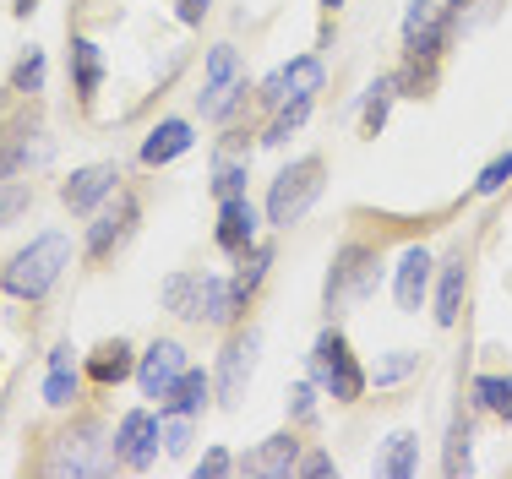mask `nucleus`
Wrapping results in <instances>:
<instances>
[{"mask_svg": "<svg viewBox=\"0 0 512 479\" xmlns=\"http://www.w3.org/2000/svg\"><path fill=\"white\" fill-rule=\"evenodd\" d=\"M66 262H71V240L50 229V235H39L28 251L11 256V267L0 273V289L17 294V300H44V294L55 289V278L66 273Z\"/></svg>", "mask_w": 512, "mask_h": 479, "instance_id": "1", "label": "nucleus"}, {"mask_svg": "<svg viewBox=\"0 0 512 479\" xmlns=\"http://www.w3.org/2000/svg\"><path fill=\"white\" fill-rule=\"evenodd\" d=\"M316 196H322V158H300V164H289L284 175L273 180V191H267V224L273 229L300 224Z\"/></svg>", "mask_w": 512, "mask_h": 479, "instance_id": "2", "label": "nucleus"}, {"mask_svg": "<svg viewBox=\"0 0 512 479\" xmlns=\"http://www.w3.org/2000/svg\"><path fill=\"white\" fill-rule=\"evenodd\" d=\"M311 382L322 387L333 403H355L360 392H365V371L355 365L344 333H322V338H316V349H311Z\"/></svg>", "mask_w": 512, "mask_h": 479, "instance_id": "3", "label": "nucleus"}, {"mask_svg": "<svg viewBox=\"0 0 512 479\" xmlns=\"http://www.w3.org/2000/svg\"><path fill=\"white\" fill-rule=\"evenodd\" d=\"M371 289H376V251H365V245H344V251H338L333 278H327V305L365 300Z\"/></svg>", "mask_w": 512, "mask_h": 479, "instance_id": "4", "label": "nucleus"}, {"mask_svg": "<svg viewBox=\"0 0 512 479\" xmlns=\"http://www.w3.org/2000/svg\"><path fill=\"white\" fill-rule=\"evenodd\" d=\"M235 93H246V82H240V55L229 44H218L213 55H207V77H202V115H224L229 104H235Z\"/></svg>", "mask_w": 512, "mask_h": 479, "instance_id": "5", "label": "nucleus"}, {"mask_svg": "<svg viewBox=\"0 0 512 479\" xmlns=\"http://www.w3.org/2000/svg\"><path fill=\"white\" fill-rule=\"evenodd\" d=\"M158 420L148 409H131L126 420H120V431H115V458L120 463H131V469H148V463L158 458Z\"/></svg>", "mask_w": 512, "mask_h": 479, "instance_id": "6", "label": "nucleus"}, {"mask_svg": "<svg viewBox=\"0 0 512 479\" xmlns=\"http://www.w3.org/2000/svg\"><path fill=\"white\" fill-rule=\"evenodd\" d=\"M186 376V349H180L175 338H164V343H153L148 354H142V365H137V382H142V392L148 398H158L164 403V392Z\"/></svg>", "mask_w": 512, "mask_h": 479, "instance_id": "7", "label": "nucleus"}, {"mask_svg": "<svg viewBox=\"0 0 512 479\" xmlns=\"http://www.w3.org/2000/svg\"><path fill=\"white\" fill-rule=\"evenodd\" d=\"M442 33H447V11L436 6V0H409V11H404V44H409V55L414 60H431L436 49H442Z\"/></svg>", "mask_w": 512, "mask_h": 479, "instance_id": "8", "label": "nucleus"}, {"mask_svg": "<svg viewBox=\"0 0 512 479\" xmlns=\"http://www.w3.org/2000/svg\"><path fill=\"white\" fill-rule=\"evenodd\" d=\"M99 431L93 425H82L77 436H60L55 441V452H50V474H104V458H99Z\"/></svg>", "mask_w": 512, "mask_h": 479, "instance_id": "9", "label": "nucleus"}, {"mask_svg": "<svg viewBox=\"0 0 512 479\" xmlns=\"http://www.w3.org/2000/svg\"><path fill=\"white\" fill-rule=\"evenodd\" d=\"M256 354H262V333H246L224 349V371H218V398L224 403H235L240 392H246L251 371H256Z\"/></svg>", "mask_w": 512, "mask_h": 479, "instance_id": "10", "label": "nucleus"}, {"mask_svg": "<svg viewBox=\"0 0 512 479\" xmlns=\"http://www.w3.org/2000/svg\"><path fill=\"white\" fill-rule=\"evenodd\" d=\"M115 180H120L115 164H88V169H77V175L66 180V191H60V196H66L71 213H93V207L115 191Z\"/></svg>", "mask_w": 512, "mask_h": 479, "instance_id": "11", "label": "nucleus"}, {"mask_svg": "<svg viewBox=\"0 0 512 479\" xmlns=\"http://www.w3.org/2000/svg\"><path fill=\"white\" fill-rule=\"evenodd\" d=\"M425 284H431V251L425 245H409L404 256H398V278H393V294H398V311H420L425 300Z\"/></svg>", "mask_w": 512, "mask_h": 479, "instance_id": "12", "label": "nucleus"}, {"mask_svg": "<svg viewBox=\"0 0 512 479\" xmlns=\"http://www.w3.org/2000/svg\"><path fill=\"white\" fill-rule=\"evenodd\" d=\"M256 240V207L246 202V196H229L224 207H218V245H224L229 256L251 251Z\"/></svg>", "mask_w": 512, "mask_h": 479, "instance_id": "13", "label": "nucleus"}, {"mask_svg": "<svg viewBox=\"0 0 512 479\" xmlns=\"http://www.w3.org/2000/svg\"><path fill=\"white\" fill-rule=\"evenodd\" d=\"M316 88H322V60L300 55V60H289V66L267 82V98H273V104H289V98H311Z\"/></svg>", "mask_w": 512, "mask_h": 479, "instance_id": "14", "label": "nucleus"}, {"mask_svg": "<svg viewBox=\"0 0 512 479\" xmlns=\"http://www.w3.org/2000/svg\"><path fill=\"white\" fill-rule=\"evenodd\" d=\"M240 289H235V278H202V300H197V316L207 327H229L235 322V311H240Z\"/></svg>", "mask_w": 512, "mask_h": 479, "instance_id": "15", "label": "nucleus"}, {"mask_svg": "<svg viewBox=\"0 0 512 479\" xmlns=\"http://www.w3.org/2000/svg\"><path fill=\"white\" fill-rule=\"evenodd\" d=\"M71 398H77V354H71V343H60L50 354V376H44V403L66 409Z\"/></svg>", "mask_w": 512, "mask_h": 479, "instance_id": "16", "label": "nucleus"}, {"mask_svg": "<svg viewBox=\"0 0 512 479\" xmlns=\"http://www.w3.org/2000/svg\"><path fill=\"white\" fill-rule=\"evenodd\" d=\"M131 218H137V202H131V196H115V207H104L99 224L88 229V251H93V256H104L109 245H115V240L131 229Z\"/></svg>", "mask_w": 512, "mask_h": 479, "instance_id": "17", "label": "nucleus"}, {"mask_svg": "<svg viewBox=\"0 0 512 479\" xmlns=\"http://www.w3.org/2000/svg\"><path fill=\"white\" fill-rule=\"evenodd\" d=\"M191 147V126L186 120H164V126H153V137L142 142V164H169V158H180Z\"/></svg>", "mask_w": 512, "mask_h": 479, "instance_id": "18", "label": "nucleus"}, {"mask_svg": "<svg viewBox=\"0 0 512 479\" xmlns=\"http://www.w3.org/2000/svg\"><path fill=\"white\" fill-rule=\"evenodd\" d=\"M463 289H469V267H463V256L442 267V289H436V322L453 327L458 311H463Z\"/></svg>", "mask_w": 512, "mask_h": 479, "instance_id": "19", "label": "nucleus"}, {"mask_svg": "<svg viewBox=\"0 0 512 479\" xmlns=\"http://www.w3.org/2000/svg\"><path fill=\"white\" fill-rule=\"evenodd\" d=\"M202 403H207V376L186 365V376H180V382L164 392V414H191V420H197Z\"/></svg>", "mask_w": 512, "mask_h": 479, "instance_id": "20", "label": "nucleus"}, {"mask_svg": "<svg viewBox=\"0 0 512 479\" xmlns=\"http://www.w3.org/2000/svg\"><path fill=\"white\" fill-rule=\"evenodd\" d=\"M414 469H420V436H409V431L387 436V458H382V474H393V479H409Z\"/></svg>", "mask_w": 512, "mask_h": 479, "instance_id": "21", "label": "nucleus"}, {"mask_svg": "<svg viewBox=\"0 0 512 479\" xmlns=\"http://www.w3.org/2000/svg\"><path fill=\"white\" fill-rule=\"evenodd\" d=\"M197 300H202V278H197V273L164 278V305H169L175 316H197Z\"/></svg>", "mask_w": 512, "mask_h": 479, "instance_id": "22", "label": "nucleus"}, {"mask_svg": "<svg viewBox=\"0 0 512 479\" xmlns=\"http://www.w3.org/2000/svg\"><path fill=\"white\" fill-rule=\"evenodd\" d=\"M71 66H77V93L88 98V93H99V77H104V55H99V44H71Z\"/></svg>", "mask_w": 512, "mask_h": 479, "instance_id": "23", "label": "nucleus"}, {"mask_svg": "<svg viewBox=\"0 0 512 479\" xmlns=\"http://www.w3.org/2000/svg\"><path fill=\"white\" fill-rule=\"evenodd\" d=\"M251 469H262V474H289V469H300V463H295V441H289V436L262 441V452L251 458Z\"/></svg>", "mask_w": 512, "mask_h": 479, "instance_id": "24", "label": "nucleus"}, {"mask_svg": "<svg viewBox=\"0 0 512 479\" xmlns=\"http://www.w3.org/2000/svg\"><path fill=\"white\" fill-rule=\"evenodd\" d=\"M496 6H502V0H453V11H447V28H453V33H474L480 22L496 17Z\"/></svg>", "mask_w": 512, "mask_h": 479, "instance_id": "25", "label": "nucleus"}, {"mask_svg": "<svg viewBox=\"0 0 512 479\" xmlns=\"http://www.w3.org/2000/svg\"><path fill=\"white\" fill-rule=\"evenodd\" d=\"M93 376H99L104 387L109 382H126V376H131V349H126V343H104V349L93 354Z\"/></svg>", "mask_w": 512, "mask_h": 479, "instance_id": "26", "label": "nucleus"}, {"mask_svg": "<svg viewBox=\"0 0 512 479\" xmlns=\"http://www.w3.org/2000/svg\"><path fill=\"white\" fill-rule=\"evenodd\" d=\"M474 398H480L491 414L512 420V376H480V382H474Z\"/></svg>", "mask_w": 512, "mask_h": 479, "instance_id": "27", "label": "nucleus"}, {"mask_svg": "<svg viewBox=\"0 0 512 479\" xmlns=\"http://www.w3.org/2000/svg\"><path fill=\"white\" fill-rule=\"evenodd\" d=\"M414 365H420V354L393 349V354H387V360L371 371V382H376V387H393V382H404V376H414Z\"/></svg>", "mask_w": 512, "mask_h": 479, "instance_id": "28", "label": "nucleus"}, {"mask_svg": "<svg viewBox=\"0 0 512 479\" xmlns=\"http://www.w3.org/2000/svg\"><path fill=\"white\" fill-rule=\"evenodd\" d=\"M306 115H311V98H289V109L273 120V131H267V142H273V147H278V142H289L300 126H306Z\"/></svg>", "mask_w": 512, "mask_h": 479, "instance_id": "29", "label": "nucleus"}, {"mask_svg": "<svg viewBox=\"0 0 512 479\" xmlns=\"http://www.w3.org/2000/svg\"><path fill=\"white\" fill-rule=\"evenodd\" d=\"M393 93H398V82H393V77H382V82L371 88V98H365V131H371V137L382 131V120H387V104H393Z\"/></svg>", "mask_w": 512, "mask_h": 479, "instance_id": "30", "label": "nucleus"}, {"mask_svg": "<svg viewBox=\"0 0 512 479\" xmlns=\"http://www.w3.org/2000/svg\"><path fill=\"white\" fill-rule=\"evenodd\" d=\"M39 82H44V55H39V49H28V55L17 60V71H11V88H17V93H39Z\"/></svg>", "mask_w": 512, "mask_h": 479, "instance_id": "31", "label": "nucleus"}, {"mask_svg": "<svg viewBox=\"0 0 512 479\" xmlns=\"http://www.w3.org/2000/svg\"><path fill=\"white\" fill-rule=\"evenodd\" d=\"M158 436H164V452H186L191 447V414H164V425H158Z\"/></svg>", "mask_w": 512, "mask_h": 479, "instance_id": "32", "label": "nucleus"}, {"mask_svg": "<svg viewBox=\"0 0 512 479\" xmlns=\"http://www.w3.org/2000/svg\"><path fill=\"white\" fill-rule=\"evenodd\" d=\"M28 202H33L28 180H6V186H0V224H11L17 213H28Z\"/></svg>", "mask_w": 512, "mask_h": 479, "instance_id": "33", "label": "nucleus"}, {"mask_svg": "<svg viewBox=\"0 0 512 479\" xmlns=\"http://www.w3.org/2000/svg\"><path fill=\"white\" fill-rule=\"evenodd\" d=\"M507 180H512V153H502V158H491V164L480 169V180H474V191H480V196H496V191L507 186Z\"/></svg>", "mask_w": 512, "mask_h": 479, "instance_id": "34", "label": "nucleus"}, {"mask_svg": "<svg viewBox=\"0 0 512 479\" xmlns=\"http://www.w3.org/2000/svg\"><path fill=\"white\" fill-rule=\"evenodd\" d=\"M213 196H218V202H229V196H246V164H218Z\"/></svg>", "mask_w": 512, "mask_h": 479, "instance_id": "35", "label": "nucleus"}, {"mask_svg": "<svg viewBox=\"0 0 512 479\" xmlns=\"http://www.w3.org/2000/svg\"><path fill=\"white\" fill-rule=\"evenodd\" d=\"M267 262H273V251H251V262L235 273V289H240V300H251V289L262 284V273H267Z\"/></svg>", "mask_w": 512, "mask_h": 479, "instance_id": "36", "label": "nucleus"}, {"mask_svg": "<svg viewBox=\"0 0 512 479\" xmlns=\"http://www.w3.org/2000/svg\"><path fill=\"white\" fill-rule=\"evenodd\" d=\"M289 414H295L300 425L316 420V387H306V382H300V387H289Z\"/></svg>", "mask_w": 512, "mask_h": 479, "instance_id": "37", "label": "nucleus"}, {"mask_svg": "<svg viewBox=\"0 0 512 479\" xmlns=\"http://www.w3.org/2000/svg\"><path fill=\"white\" fill-rule=\"evenodd\" d=\"M447 474H463L469 469V431H453V447H447V463H442Z\"/></svg>", "mask_w": 512, "mask_h": 479, "instance_id": "38", "label": "nucleus"}, {"mask_svg": "<svg viewBox=\"0 0 512 479\" xmlns=\"http://www.w3.org/2000/svg\"><path fill=\"white\" fill-rule=\"evenodd\" d=\"M175 6H180V22H202L213 0H175Z\"/></svg>", "mask_w": 512, "mask_h": 479, "instance_id": "39", "label": "nucleus"}, {"mask_svg": "<svg viewBox=\"0 0 512 479\" xmlns=\"http://www.w3.org/2000/svg\"><path fill=\"white\" fill-rule=\"evenodd\" d=\"M229 469H235L229 452H207V458H202V474H229Z\"/></svg>", "mask_w": 512, "mask_h": 479, "instance_id": "40", "label": "nucleus"}, {"mask_svg": "<svg viewBox=\"0 0 512 479\" xmlns=\"http://www.w3.org/2000/svg\"><path fill=\"white\" fill-rule=\"evenodd\" d=\"M300 474H333V458H322V452H316V458L300 463Z\"/></svg>", "mask_w": 512, "mask_h": 479, "instance_id": "41", "label": "nucleus"}, {"mask_svg": "<svg viewBox=\"0 0 512 479\" xmlns=\"http://www.w3.org/2000/svg\"><path fill=\"white\" fill-rule=\"evenodd\" d=\"M33 6H39V0H17V17H28Z\"/></svg>", "mask_w": 512, "mask_h": 479, "instance_id": "42", "label": "nucleus"}, {"mask_svg": "<svg viewBox=\"0 0 512 479\" xmlns=\"http://www.w3.org/2000/svg\"><path fill=\"white\" fill-rule=\"evenodd\" d=\"M322 6H327V11H338V6H344V0H322Z\"/></svg>", "mask_w": 512, "mask_h": 479, "instance_id": "43", "label": "nucleus"}]
</instances>
